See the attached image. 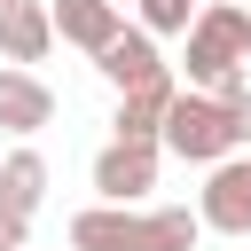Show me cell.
I'll return each mask as SVG.
<instances>
[{"label":"cell","mask_w":251,"mask_h":251,"mask_svg":"<svg viewBox=\"0 0 251 251\" xmlns=\"http://www.w3.org/2000/svg\"><path fill=\"white\" fill-rule=\"evenodd\" d=\"M94 71H102V78H110V86L126 94V86H149V78H165L173 63L157 55V31H141V24H126V31H118V39H110V47L94 55Z\"/></svg>","instance_id":"ba28073f"},{"label":"cell","mask_w":251,"mask_h":251,"mask_svg":"<svg viewBox=\"0 0 251 251\" xmlns=\"http://www.w3.org/2000/svg\"><path fill=\"white\" fill-rule=\"evenodd\" d=\"M0 251H31V220H16V212H0Z\"/></svg>","instance_id":"4fadbf2b"},{"label":"cell","mask_w":251,"mask_h":251,"mask_svg":"<svg viewBox=\"0 0 251 251\" xmlns=\"http://www.w3.org/2000/svg\"><path fill=\"white\" fill-rule=\"evenodd\" d=\"M0 8H16V0H0Z\"/></svg>","instance_id":"5bb4252c"},{"label":"cell","mask_w":251,"mask_h":251,"mask_svg":"<svg viewBox=\"0 0 251 251\" xmlns=\"http://www.w3.org/2000/svg\"><path fill=\"white\" fill-rule=\"evenodd\" d=\"M243 63H251V8H243V0H212V8L188 24L180 71H188L196 94H227V86H243Z\"/></svg>","instance_id":"7a4b0ae2"},{"label":"cell","mask_w":251,"mask_h":251,"mask_svg":"<svg viewBox=\"0 0 251 251\" xmlns=\"http://www.w3.org/2000/svg\"><path fill=\"white\" fill-rule=\"evenodd\" d=\"M196 220H204L212 235H227V243H243V235H251V149L204 173V196H196Z\"/></svg>","instance_id":"5b68a950"},{"label":"cell","mask_w":251,"mask_h":251,"mask_svg":"<svg viewBox=\"0 0 251 251\" xmlns=\"http://www.w3.org/2000/svg\"><path fill=\"white\" fill-rule=\"evenodd\" d=\"M39 204H47V157H39V149H8V157H0V212L31 220Z\"/></svg>","instance_id":"8fae6325"},{"label":"cell","mask_w":251,"mask_h":251,"mask_svg":"<svg viewBox=\"0 0 251 251\" xmlns=\"http://www.w3.org/2000/svg\"><path fill=\"white\" fill-rule=\"evenodd\" d=\"M39 126H55V86L39 78V71H0V133H16V141H31Z\"/></svg>","instance_id":"52a82bcc"},{"label":"cell","mask_w":251,"mask_h":251,"mask_svg":"<svg viewBox=\"0 0 251 251\" xmlns=\"http://www.w3.org/2000/svg\"><path fill=\"white\" fill-rule=\"evenodd\" d=\"M157 165H165V149L157 141H102V157H94V196L102 204H141L149 188H157Z\"/></svg>","instance_id":"277c9868"},{"label":"cell","mask_w":251,"mask_h":251,"mask_svg":"<svg viewBox=\"0 0 251 251\" xmlns=\"http://www.w3.org/2000/svg\"><path fill=\"white\" fill-rule=\"evenodd\" d=\"M47 47H55V8H47V0L0 8V63L31 71V63H47Z\"/></svg>","instance_id":"9c48e42d"},{"label":"cell","mask_w":251,"mask_h":251,"mask_svg":"<svg viewBox=\"0 0 251 251\" xmlns=\"http://www.w3.org/2000/svg\"><path fill=\"white\" fill-rule=\"evenodd\" d=\"M251 141H243V126H235V110L220 102V94H196V86H180V102H173V118H165V157H180V165H227V157H243Z\"/></svg>","instance_id":"3957f363"},{"label":"cell","mask_w":251,"mask_h":251,"mask_svg":"<svg viewBox=\"0 0 251 251\" xmlns=\"http://www.w3.org/2000/svg\"><path fill=\"white\" fill-rule=\"evenodd\" d=\"M133 16H141V31H157V39H165V31L188 39V24H196L204 8H196V0H133Z\"/></svg>","instance_id":"7c38bea8"},{"label":"cell","mask_w":251,"mask_h":251,"mask_svg":"<svg viewBox=\"0 0 251 251\" xmlns=\"http://www.w3.org/2000/svg\"><path fill=\"white\" fill-rule=\"evenodd\" d=\"M55 8V39H71V47H86V55H102L118 31H126V8L118 0H47Z\"/></svg>","instance_id":"30bf717a"},{"label":"cell","mask_w":251,"mask_h":251,"mask_svg":"<svg viewBox=\"0 0 251 251\" xmlns=\"http://www.w3.org/2000/svg\"><path fill=\"white\" fill-rule=\"evenodd\" d=\"M204 220L188 204H86L71 220V251H196Z\"/></svg>","instance_id":"6da1fadb"},{"label":"cell","mask_w":251,"mask_h":251,"mask_svg":"<svg viewBox=\"0 0 251 251\" xmlns=\"http://www.w3.org/2000/svg\"><path fill=\"white\" fill-rule=\"evenodd\" d=\"M173 102H180V78H173V71L149 78V86H126L110 133H118V141H157V149H165V118H173Z\"/></svg>","instance_id":"8992f818"}]
</instances>
